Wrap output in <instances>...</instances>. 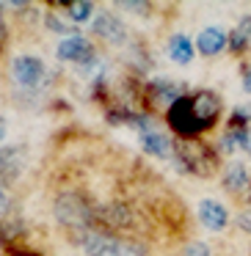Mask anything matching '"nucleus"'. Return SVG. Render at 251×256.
<instances>
[{"instance_id":"nucleus-1","label":"nucleus","mask_w":251,"mask_h":256,"mask_svg":"<svg viewBox=\"0 0 251 256\" xmlns=\"http://www.w3.org/2000/svg\"><path fill=\"white\" fill-rule=\"evenodd\" d=\"M174 154L179 157V162H185L188 171L199 174V176H210V174L215 171V152L196 138L174 140Z\"/></svg>"},{"instance_id":"nucleus-2","label":"nucleus","mask_w":251,"mask_h":256,"mask_svg":"<svg viewBox=\"0 0 251 256\" xmlns=\"http://www.w3.org/2000/svg\"><path fill=\"white\" fill-rule=\"evenodd\" d=\"M168 124L179 138H196L199 132L207 130V122L199 116L193 105V96H179L171 108H168Z\"/></svg>"},{"instance_id":"nucleus-3","label":"nucleus","mask_w":251,"mask_h":256,"mask_svg":"<svg viewBox=\"0 0 251 256\" xmlns=\"http://www.w3.org/2000/svg\"><path fill=\"white\" fill-rule=\"evenodd\" d=\"M83 250H86V256H141L138 245L124 242V240H116V237L102 234V232L86 234Z\"/></svg>"},{"instance_id":"nucleus-4","label":"nucleus","mask_w":251,"mask_h":256,"mask_svg":"<svg viewBox=\"0 0 251 256\" xmlns=\"http://www.w3.org/2000/svg\"><path fill=\"white\" fill-rule=\"evenodd\" d=\"M56 215H58V220H61V223H67V226H72V228L89 226V220H91V210L86 206V201L80 198V196H75V193L58 196Z\"/></svg>"},{"instance_id":"nucleus-5","label":"nucleus","mask_w":251,"mask_h":256,"mask_svg":"<svg viewBox=\"0 0 251 256\" xmlns=\"http://www.w3.org/2000/svg\"><path fill=\"white\" fill-rule=\"evenodd\" d=\"M12 78L20 86H36L45 78V64L36 56H20L12 61Z\"/></svg>"},{"instance_id":"nucleus-6","label":"nucleus","mask_w":251,"mask_h":256,"mask_svg":"<svg viewBox=\"0 0 251 256\" xmlns=\"http://www.w3.org/2000/svg\"><path fill=\"white\" fill-rule=\"evenodd\" d=\"M56 52H58L61 61H75V64H86V61L94 58V47H91V42L83 39V36H69V39H64Z\"/></svg>"},{"instance_id":"nucleus-7","label":"nucleus","mask_w":251,"mask_h":256,"mask_svg":"<svg viewBox=\"0 0 251 256\" xmlns=\"http://www.w3.org/2000/svg\"><path fill=\"white\" fill-rule=\"evenodd\" d=\"M199 220L204 228H210V232H223L229 223V215H226V206L218 204V201L212 198H204L199 204Z\"/></svg>"},{"instance_id":"nucleus-8","label":"nucleus","mask_w":251,"mask_h":256,"mask_svg":"<svg viewBox=\"0 0 251 256\" xmlns=\"http://www.w3.org/2000/svg\"><path fill=\"white\" fill-rule=\"evenodd\" d=\"M226 34H223L221 28H204L199 34V39H196V47H199L201 56H218V52L226 47Z\"/></svg>"},{"instance_id":"nucleus-9","label":"nucleus","mask_w":251,"mask_h":256,"mask_svg":"<svg viewBox=\"0 0 251 256\" xmlns=\"http://www.w3.org/2000/svg\"><path fill=\"white\" fill-rule=\"evenodd\" d=\"M193 105H196V110H199V116L207 122V127H212L215 118H218V110H221L218 96L210 94V91H199V94H193Z\"/></svg>"},{"instance_id":"nucleus-10","label":"nucleus","mask_w":251,"mask_h":256,"mask_svg":"<svg viewBox=\"0 0 251 256\" xmlns=\"http://www.w3.org/2000/svg\"><path fill=\"white\" fill-rule=\"evenodd\" d=\"M94 30L102 36V39H108V42H124V36H127L124 25L119 22V20L113 17V14H102V17H97Z\"/></svg>"},{"instance_id":"nucleus-11","label":"nucleus","mask_w":251,"mask_h":256,"mask_svg":"<svg viewBox=\"0 0 251 256\" xmlns=\"http://www.w3.org/2000/svg\"><path fill=\"white\" fill-rule=\"evenodd\" d=\"M141 144H144V149L149 152V154H155V157H168V154H174V140H168L166 135L157 132V130L141 135Z\"/></svg>"},{"instance_id":"nucleus-12","label":"nucleus","mask_w":251,"mask_h":256,"mask_svg":"<svg viewBox=\"0 0 251 256\" xmlns=\"http://www.w3.org/2000/svg\"><path fill=\"white\" fill-rule=\"evenodd\" d=\"M248 184V171H245L243 162H229L226 171H223V188L232 190V193H240V190Z\"/></svg>"},{"instance_id":"nucleus-13","label":"nucleus","mask_w":251,"mask_h":256,"mask_svg":"<svg viewBox=\"0 0 251 256\" xmlns=\"http://www.w3.org/2000/svg\"><path fill=\"white\" fill-rule=\"evenodd\" d=\"M168 58H171L174 64H190L193 61V44H190L188 39H185V36H171V39H168Z\"/></svg>"},{"instance_id":"nucleus-14","label":"nucleus","mask_w":251,"mask_h":256,"mask_svg":"<svg viewBox=\"0 0 251 256\" xmlns=\"http://www.w3.org/2000/svg\"><path fill=\"white\" fill-rule=\"evenodd\" d=\"M229 44H232L234 52H243L245 47L251 44V17H243L237 22V28L232 30V39H229Z\"/></svg>"},{"instance_id":"nucleus-15","label":"nucleus","mask_w":251,"mask_h":256,"mask_svg":"<svg viewBox=\"0 0 251 256\" xmlns=\"http://www.w3.org/2000/svg\"><path fill=\"white\" fill-rule=\"evenodd\" d=\"M248 138H251V132H245V130H229V132L223 135V144H221V149H223V152L245 149V146H248Z\"/></svg>"},{"instance_id":"nucleus-16","label":"nucleus","mask_w":251,"mask_h":256,"mask_svg":"<svg viewBox=\"0 0 251 256\" xmlns=\"http://www.w3.org/2000/svg\"><path fill=\"white\" fill-rule=\"evenodd\" d=\"M91 12H94V3H89V0H78V3H69L67 6L69 20H75V22H86L91 17Z\"/></svg>"},{"instance_id":"nucleus-17","label":"nucleus","mask_w":251,"mask_h":256,"mask_svg":"<svg viewBox=\"0 0 251 256\" xmlns=\"http://www.w3.org/2000/svg\"><path fill=\"white\" fill-rule=\"evenodd\" d=\"M0 171H6V176H17L20 174V162H17V152L14 149L0 152Z\"/></svg>"},{"instance_id":"nucleus-18","label":"nucleus","mask_w":251,"mask_h":256,"mask_svg":"<svg viewBox=\"0 0 251 256\" xmlns=\"http://www.w3.org/2000/svg\"><path fill=\"white\" fill-rule=\"evenodd\" d=\"M188 256H210V248L204 242H193L188 245Z\"/></svg>"},{"instance_id":"nucleus-19","label":"nucleus","mask_w":251,"mask_h":256,"mask_svg":"<svg viewBox=\"0 0 251 256\" xmlns=\"http://www.w3.org/2000/svg\"><path fill=\"white\" fill-rule=\"evenodd\" d=\"M47 25H50L56 34H72V28H69V25H64V22H58L56 17H47Z\"/></svg>"},{"instance_id":"nucleus-20","label":"nucleus","mask_w":251,"mask_h":256,"mask_svg":"<svg viewBox=\"0 0 251 256\" xmlns=\"http://www.w3.org/2000/svg\"><path fill=\"white\" fill-rule=\"evenodd\" d=\"M6 212H9V196H6V190L0 188V218L6 215Z\"/></svg>"},{"instance_id":"nucleus-21","label":"nucleus","mask_w":251,"mask_h":256,"mask_svg":"<svg viewBox=\"0 0 251 256\" xmlns=\"http://www.w3.org/2000/svg\"><path fill=\"white\" fill-rule=\"evenodd\" d=\"M243 86H245V91L251 94V66L245 69V74H243Z\"/></svg>"},{"instance_id":"nucleus-22","label":"nucleus","mask_w":251,"mask_h":256,"mask_svg":"<svg viewBox=\"0 0 251 256\" xmlns=\"http://www.w3.org/2000/svg\"><path fill=\"white\" fill-rule=\"evenodd\" d=\"M6 138V122H3V116H0V140Z\"/></svg>"},{"instance_id":"nucleus-23","label":"nucleus","mask_w":251,"mask_h":256,"mask_svg":"<svg viewBox=\"0 0 251 256\" xmlns=\"http://www.w3.org/2000/svg\"><path fill=\"white\" fill-rule=\"evenodd\" d=\"M6 39V22H3V17H0V42Z\"/></svg>"},{"instance_id":"nucleus-24","label":"nucleus","mask_w":251,"mask_h":256,"mask_svg":"<svg viewBox=\"0 0 251 256\" xmlns=\"http://www.w3.org/2000/svg\"><path fill=\"white\" fill-rule=\"evenodd\" d=\"M245 152H248V154H251V138H248V146H245Z\"/></svg>"}]
</instances>
